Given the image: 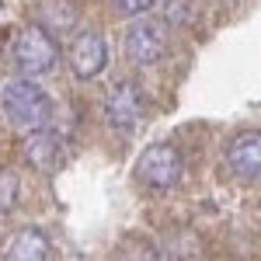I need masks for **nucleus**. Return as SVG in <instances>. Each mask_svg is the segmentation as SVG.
<instances>
[{
  "label": "nucleus",
  "instance_id": "obj_1",
  "mask_svg": "<svg viewBox=\"0 0 261 261\" xmlns=\"http://www.w3.org/2000/svg\"><path fill=\"white\" fill-rule=\"evenodd\" d=\"M0 108L7 122L21 133H42V129H49V122L56 115V105L45 94V87H39L28 77H14L0 87Z\"/></svg>",
  "mask_w": 261,
  "mask_h": 261
},
{
  "label": "nucleus",
  "instance_id": "obj_2",
  "mask_svg": "<svg viewBox=\"0 0 261 261\" xmlns=\"http://www.w3.org/2000/svg\"><path fill=\"white\" fill-rule=\"evenodd\" d=\"M181 171H185V164H181V153L174 143H150L133 164V178L150 192L174 188L181 181Z\"/></svg>",
  "mask_w": 261,
  "mask_h": 261
},
{
  "label": "nucleus",
  "instance_id": "obj_3",
  "mask_svg": "<svg viewBox=\"0 0 261 261\" xmlns=\"http://www.w3.org/2000/svg\"><path fill=\"white\" fill-rule=\"evenodd\" d=\"M11 60L18 66L21 77H39V73H49L56 60H60V42L53 39L49 32H42L39 24H28L21 28L14 45H11Z\"/></svg>",
  "mask_w": 261,
  "mask_h": 261
},
{
  "label": "nucleus",
  "instance_id": "obj_4",
  "mask_svg": "<svg viewBox=\"0 0 261 261\" xmlns=\"http://www.w3.org/2000/svg\"><path fill=\"white\" fill-rule=\"evenodd\" d=\"M122 53L133 66H153L167 53V32L157 18H133L122 35Z\"/></svg>",
  "mask_w": 261,
  "mask_h": 261
},
{
  "label": "nucleus",
  "instance_id": "obj_5",
  "mask_svg": "<svg viewBox=\"0 0 261 261\" xmlns=\"http://www.w3.org/2000/svg\"><path fill=\"white\" fill-rule=\"evenodd\" d=\"M143 112H146V98H143L136 81H119L108 87V94H105V119H108L112 129H122V133L136 129Z\"/></svg>",
  "mask_w": 261,
  "mask_h": 261
},
{
  "label": "nucleus",
  "instance_id": "obj_6",
  "mask_svg": "<svg viewBox=\"0 0 261 261\" xmlns=\"http://www.w3.org/2000/svg\"><path fill=\"white\" fill-rule=\"evenodd\" d=\"M66 60H70V70L81 77V81H91V77H98L101 70L108 66V45L101 39L98 32H77L73 42H70V49H66Z\"/></svg>",
  "mask_w": 261,
  "mask_h": 261
},
{
  "label": "nucleus",
  "instance_id": "obj_7",
  "mask_svg": "<svg viewBox=\"0 0 261 261\" xmlns=\"http://www.w3.org/2000/svg\"><path fill=\"white\" fill-rule=\"evenodd\" d=\"M226 164H230V171L244 181L261 178V133L258 129L237 133L233 140L226 143Z\"/></svg>",
  "mask_w": 261,
  "mask_h": 261
},
{
  "label": "nucleus",
  "instance_id": "obj_8",
  "mask_svg": "<svg viewBox=\"0 0 261 261\" xmlns=\"http://www.w3.org/2000/svg\"><path fill=\"white\" fill-rule=\"evenodd\" d=\"M24 157L28 164L42 171V174H56L66 161V150H63V140L60 133H53V129H42V133H28V140H24Z\"/></svg>",
  "mask_w": 261,
  "mask_h": 261
},
{
  "label": "nucleus",
  "instance_id": "obj_9",
  "mask_svg": "<svg viewBox=\"0 0 261 261\" xmlns=\"http://www.w3.org/2000/svg\"><path fill=\"white\" fill-rule=\"evenodd\" d=\"M49 254H53L49 237L39 226H24L11 237L7 251H4V261H49Z\"/></svg>",
  "mask_w": 261,
  "mask_h": 261
},
{
  "label": "nucleus",
  "instance_id": "obj_10",
  "mask_svg": "<svg viewBox=\"0 0 261 261\" xmlns=\"http://www.w3.org/2000/svg\"><path fill=\"white\" fill-rule=\"evenodd\" d=\"M39 28L49 35H66V32H77V7L70 0H42L39 7Z\"/></svg>",
  "mask_w": 261,
  "mask_h": 261
},
{
  "label": "nucleus",
  "instance_id": "obj_11",
  "mask_svg": "<svg viewBox=\"0 0 261 261\" xmlns=\"http://www.w3.org/2000/svg\"><path fill=\"white\" fill-rule=\"evenodd\" d=\"M112 4H115V11L129 14V18H146L157 0H112Z\"/></svg>",
  "mask_w": 261,
  "mask_h": 261
},
{
  "label": "nucleus",
  "instance_id": "obj_12",
  "mask_svg": "<svg viewBox=\"0 0 261 261\" xmlns=\"http://www.w3.org/2000/svg\"><path fill=\"white\" fill-rule=\"evenodd\" d=\"M164 4H167V14H171L174 21H188L192 7H195L192 0H164Z\"/></svg>",
  "mask_w": 261,
  "mask_h": 261
},
{
  "label": "nucleus",
  "instance_id": "obj_13",
  "mask_svg": "<svg viewBox=\"0 0 261 261\" xmlns=\"http://www.w3.org/2000/svg\"><path fill=\"white\" fill-rule=\"evenodd\" d=\"M0 7H4V0H0Z\"/></svg>",
  "mask_w": 261,
  "mask_h": 261
}]
</instances>
